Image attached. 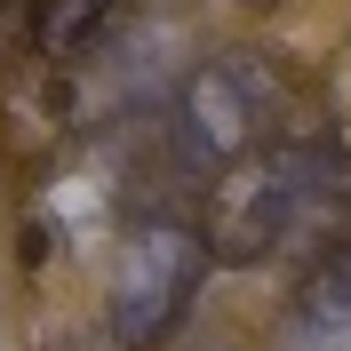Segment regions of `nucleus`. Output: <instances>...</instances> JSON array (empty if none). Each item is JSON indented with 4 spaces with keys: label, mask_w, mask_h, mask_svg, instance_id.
<instances>
[{
    "label": "nucleus",
    "mask_w": 351,
    "mask_h": 351,
    "mask_svg": "<svg viewBox=\"0 0 351 351\" xmlns=\"http://www.w3.org/2000/svg\"><path fill=\"white\" fill-rule=\"evenodd\" d=\"M280 136H295V80H287L280 56H256V48L199 56L168 88V112H160L168 168L192 176V184H216L223 168L256 160Z\"/></svg>",
    "instance_id": "nucleus-2"
},
{
    "label": "nucleus",
    "mask_w": 351,
    "mask_h": 351,
    "mask_svg": "<svg viewBox=\"0 0 351 351\" xmlns=\"http://www.w3.org/2000/svg\"><path fill=\"white\" fill-rule=\"evenodd\" d=\"M32 16V48L48 64H88L112 40V24L128 16V0H24Z\"/></svg>",
    "instance_id": "nucleus-5"
},
{
    "label": "nucleus",
    "mask_w": 351,
    "mask_h": 351,
    "mask_svg": "<svg viewBox=\"0 0 351 351\" xmlns=\"http://www.w3.org/2000/svg\"><path fill=\"white\" fill-rule=\"evenodd\" d=\"M271 351H351V247L304 263V280L271 328Z\"/></svg>",
    "instance_id": "nucleus-4"
},
{
    "label": "nucleus",
    "mask_w": 351,
    "mask_h": 351,
    "mask_svg": "<svg viewBox=\"0 0 351 351\" xmlns=\"http://www.w3.org/2000/svg\"><path fill=\"white\" fill-rule=\"evenodd\" d=\"M199 232L216 263H319L351 247V136L343 128H295L263 144L256 160L223 168L199 199Z\"/></svg>",
    "instance_id": "nucleus-1"
},
{
    "label": "nucleus",
    "mask_w": 351,
    "mask_h": 351,
    "mask_svg": "<svg viewBox=\"0 0 351 351\" xmlns=\"http://www.w3.org/2000/svg\"><path fill=\"white\" fill-rule=\"evenodd\" d=\"M328 112H335V120H351V40L328 56Z\"/></svg>",
    "instance_id": "nucleus-6"
},
{
    "label": "nucleus",
    "mask_w": 351,
    "mask_h": 351,
    "mask_svg": "<svg viewBox=\"0 0 351 351\" xmlns=\"http://www.w3.org/2000/svg\"><path fill=\"white\" fill-rule=\"evenodd\" d=\"M208 271H216V247L192 216H168V208L128 216L104 263V335L120 351H168L192 319Z\"/></svg>",
    "instance_id": "nucleus-3"
},
{
    "label": "nucleus",
    "mask_w": 351,
    "mask_h": 351,
    "mask_svg": "<svg viewBox=\"0 0 351 351\" xmlns=\"http://www.w3.org/2000/svg\"><path fill=\"white\" fill-rule=\"evenodd\" d=\"M232 8H287V0H232Z\"/></svg>",
    "instance_id": "nucleus-7"
}]
</instances>
